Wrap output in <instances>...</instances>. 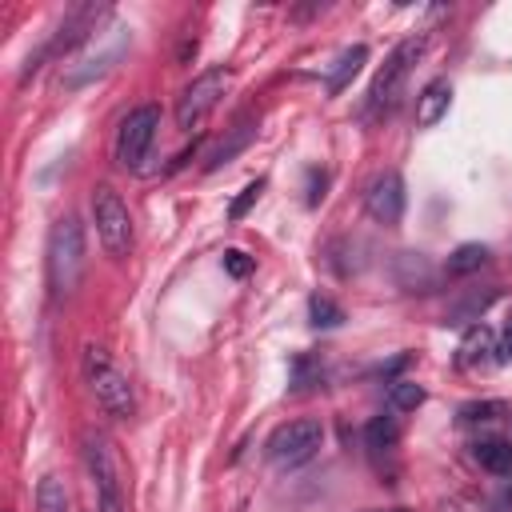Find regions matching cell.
I'll list each match as a JSON object with an SVG mask.
<instances>
[{"label":"cell","instance_id":"30bf717a","mask_svg":"<svg viewBox=\"0 0 512 512\" xmlns=\"http://www.w3.org/2000/svg\"><path fill=\"white\" fill-rule=\"evenodd\" d=\"M404 180H400V172H380L372 184H368V196H364V204H368V216L372 220H380V224H400V216H404Z\"/></svg>","mask_w":512,"mask_h":512},{"label":"cell","instance_id":"3957f363","mask_svg":"<svg viewBox=\"0 0 512 512\" xmlns=\"http://www.w3.org/2000/svg\"><path fill=\"white\" fill-rule=\"evenodd\" d=\"M84 464L96 488V512H124V480L120 456L104 432H84Z\"/></svg>","mask_w":512,"mask_h":512},{"label":"cell","instance_id":"52a82bcc","mask_svg":"<svg viewBox=\"0 0 512 512\" xmlns=\"http://www.w3.org/2000/svg\"><path fill=\"white\" fill-rule=\"evenodd\" d=\"M156 128H160V108L156 104H140L132 108L124 120H120V132H116V164L128 168V172H140L144 168V156L156 140Z\"/></svg>","mask_w":512,"mask_h":512},{"label":"cell","instance_id":"5bb4252c","mask_svg":"<svg viewBox=\"0 0 512 512\" xmlns=\"http://www.w3.org/2000/svg\"><path fill=\"white\" fill-rule=\"evenodd\" d=\"M492 352H496V336H492V328H488V324H472V328L464 332L460 348H456V368H472V364L488 360Z\"/></svg>","mask_w":512,"mask_h":512},{"label":"cell","instance_id":"603a6c76","mask_svg":"<svg viewBox=\"0 0 512 512\" xmlns=\"http://www.w3.org/2000/svg\"><path fill=\"white\" fill-rule=\"evenodd\" d=\"M260 192H264V180H252V184H244V188H240V196L228 204V220H244V216H248V208L260 200Z\"/></svg>","mask_w":512,"mask_h":512},{"label":"cell","instance_id":"7c38bea8","mask_svg":"<svg viewBox=\"0 0 512 512\" xmlns=\"http://www.w3.org/2000/svg\"><path fill=\"white\" fill-rule=\"evenodd\" d=\"M448 104H452V84H448L444 76L428 80V84L420 88V96H416V124H420V128L440 124V120L448 116Z\"/></svg>","mask_w":512,"mask_h":512},{"label":"cell","instance_id":"7a4b0ae2","mask_svg":"<svg viewBox=\"0 0 512 512\" xmlns=\"http://www.w3.org/2000/svg\"><path fill=\"white\" fill-rule=\"evenodd\" d=\"M84 376H88V388H92L96 404H100L108 416L128 420V416L136 412L132 384H128V376L108 360V352H104V348H96V344H88V348H84Z\"/></svg>","mask_w":512,"mask_h":512},{"label":"cell","instance_id":"8fae6325","mask_svg":"<svg viewBox=\"0 0 512 512\" xmlns=\"http://www.w3.org/2000/svg\"><path fill=\"white\" fill-rule=\"evenodd\" d=\"M256 124H260V120H256L252 112H244V116H240V120H236V124H232V128L224 132V140H220V144H216V148L208 152L204 168H208V172H216L220 164L236 160V156H240V152H244V148H248V144L256 140Z\"/></svg>","mask_w":512,"mask_h":512},{"label":"cell","instance_id":"2e32d148","mask_svg":"<svg viewBox=\"0 0 512 512\" xmlns=\"http://www.w3.org/2000/svg\"><path fill=\"white\" fill-rule=\"evenodd\" d=\"M36 512H72V500H68V488L60 476H44L36 484Z\"/></svg>","mask_w":512,"mask_h":512},{"label":"cell","instance_id":"4fadbf2b","mask_svg":"<svg viewBox=\"0 0 512 512\" xmlns=\"http://www.w3.org/2000/svg\"><path fill=\"white\" fill-rule=\"evenodd\" d=\"M364 60H368V48H364V44H352V48H344V52L332 60L328 76H324V88H328V96H340V92L352 84V76L364 68Z\"/></svg>","mask_w":512,"mask_h":512},{"label":"cell","instance_id":"5b68a950","mask_svg":"<svg viewBox=\"0 0 512 512\" xmlns=\"http://www.w3.org/2000/svg\"><path fill=\"white\" fill-rule=\"evenodd\" d=\"M92 220H96L100 248H104L112 260L128 256V248H132V216H128V204H124L108 184H100V188L92 192Z\"/></svg>","mask_w":512,"mask_h":512},{"label":"cell","instance_id":"83f0119b","mask_svg":"<svg viewBox=\"0 0 512 512\" xmlns=\"http://www.w3.org/2000/svg\"><path fill=\"white\" fill-rule=\"evenodd\" d=\"M392 512H408V508H392Z\"/></svg>","mask_w":512,"mask_h":512},{"label":"cell","instance_id":"277c9868","mask_svg":"<svg viewBox=\"0 0 512 512\" xmlns=\"http://www.w3.org/2000/svg\"><path fill=\"white\" fill-rule=\"evenodd\" d=\"M424 44H428L424 36H408V40H400V44L388 52L384 68L376 72V80H372V88H368V112H388V108L400 100V88H404L412 64L420 60Z\"/></svg>","mask_w":512,"mask_h":512},{"label":"cell","instance_id":"cb8c5ba5","mask_svg":"<svg viewBox=\"0 0 512 512\" xmlns=\"http://www.w3.org/2000/svg\"><path fill=\"white\" fill-rule=\"evenodd\" d=\"M220 264H224V272H228V276H236V280H244V276L252 272V256H244L240 248H228Z\"/></svg>","mask_w":512,"mask_h":512},{"label":"cell","instance_id":"6da1fadb","mask_svg":"<svg viewBox=\"0 0 512 512\" xmlns=\"http://www.w3.org/2000/svg\"><path fill=\"white\" fill-rule=\"evenodd\" d=\"M84 276V228L76 216H60L48 232V284L52 296H72Z\"/></svg>","mask_w":512,"mask_h":512},{"label":"cell","instance_id":"8992f818","mask_svg":"<svg viewBox=\"0 0 512 512\" xmlns=\"http://www.w3.org/2000/svg\"><path fill=\"white\" fill-rule=\"evenodd\" d=\"M108 16V4H76V8H68L64 12V20L56 24V32L48 36V44L36 52V56H28V64H24V72H20V80H28L36 68H40V60L44 56H56V52H68V48H76L80 40H88L92 32H96V24Z\"/></svg>","mask_w":512,"mask_h":512},{"label":"cell","instance_id":"9a60e30c","mask_svg":"<svg viewBox=\"0 0 512 512\" xmlns=\"http://www.w3.org/2000/svg\"><path fill=\"white\" fill-rule=\"evenodd\" d=\"M476 464L492 476H512V440H480L472 448Z\"/></svg>","mask_w":512,"mask_h":512},{"label":"cell","instance_id":"e0dca14e","mask_svg":"<svg viewBox=\"0 0 512 512\" xmlns=\"http://www.w3.org/2000/svg\"><path fill=\"white\" fill-rule=\"evenodd\" d=\"M488 264V248L484 244H460L448 260H444V272L448 276H468V272H476V268H484Z\"/></svg>","mask_w":512,"mask_h":512},{"label":"cell","instance_id":"ac0fdd59","mask_svg":"<svg viewBox=\"0 0 512 512\" xmlns=\"http://www.w3.org/2000/svg\"><path fill=\"white\" fill-rule=\"evenodd\" d=\"M424 404V388L416 380H392L388 384V408L392 412H416Z\"/></svg>","mask_w":512,"mask_h":512},{"label":"cell","instance_id":"44dd1931","mask_svg":"<svg viewBox=\"0 0 512 512\" xmlns=\"http://www.w3.org/2000/svg\"><path fill=\"white\" fill-rule=\"evenodd\" d=\"M496 300V288H484V292H472L468 300H460V304H452V312H448V320L452 324H468V320H480V312L488 308Z\"/></svg>","mask_w":512,"mask_h":512},{"label":"cell","instance_id":"4316f807","mask_svg":"<svg viewBox=\"0 0 512 512\" xmlns=\"http://www.w3.org/2000/svg\"><path fill=\"white\" fill-rule=\"evenodd\" d=\"M500 508H512V484L500 492Z\"/></svg>","mask_w":512,"mask_h":512},{"label":"cell","instance_id":"d6986e66","mask_svg":"<svg viewBox=\"0 0 512 512\" xmlns=\"http://www.w3.org/2000/svg\"><path fill=\"white\" fill-rule=\"evenodd\" d=\"M396 440H400V424H396L392 416H372V420L364 424V444H368L372 452L392 448Z\"/></svg>","mask_w":512,"mask_h":512},{"label":"cell","instance_id":"ffe728a7","mask_svg":"<svg viewBox=\"0 0 512 512\" xmlns=\"http://www.w3.org/2000/svg\"><path fill=\"white\" fill-rule=\"evenodd\" d=\"M308 320H312V328H340L344 324V308L332 300V296H312L308 300Z\"/></svg>","mask_w":512,"mask_h":512},{"label":"cell","instance_id":"7402d4cb","mask_svg":"<svg viewBox=\"0 0 512 512\" xmlns=\"http://www.w3.org/2000/svg\"><path fill=\"white\" fill-rule=\"evenodd\" d=\"M508 408L500 400H472L460 408V424H488V420H500Z\"/></svg>","mask_w":512,"mask_h":512},{"label":"cell","instance_id":"484cf974","mask_svg":"<svg viewBox=\"0 0 512 512\" xmlns=\"http://www.w3.org/2000/svg\"><path fill=\"white\" fill-rule=\"evenodd\" d=\"M496 360H500V364H512V324L504 328V336H500V344H496Z\"/></svg>","mask_w":512,"mask_h":512},{"label":"cell","instance_id":"ba28073f","mask_svg":"<svg viewBox=\"0 0 512 512\" xmlns=\"http://www.w3.org/2000/svg\"><path fill=\"white\" fill-rule=\"evenodd\" d=\"M320 440H324L320 420H288V424H280L268 436V460L276 468H296V464H304V460L316 456Z\"/></svg>","mask_w":512,"mask_h":512},{"label":"cell","instance_id":"d4e9b609","mask_svg":"<svg viewBox=\"0 0 512 512\" xmlns=\"http://www.w3.org/2000/svg\"><path fill=\"white\" fill-rule=\"evenodd\" d=\"M324 184H328V176L312 168V172H308V204H312V208L324 200Z\"/></svg>","mask_w":512,"mask_h":512},{"label":"cell","instance_id":"9c48e42d","mask_svg":"<svg viewBox=\"0 0 512 512\" xmlns=\"http://www.w3.org/2000/svg\"><path fill=\"white\" fill-rule=\"evenodd\" d=\"M224 88H228V68H204V72L180 92V100H176V128L192 132V128L220 104Z\"/></svg>","mask_w":512,"mask_h":512}]
</instances>
